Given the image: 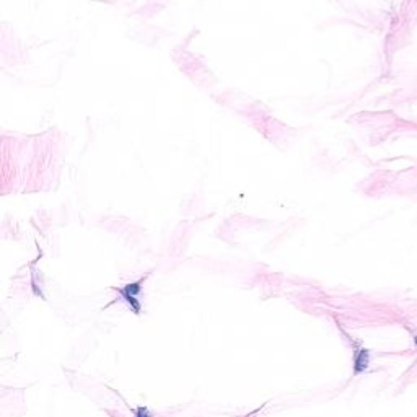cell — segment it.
<instances>
[{"label": "cell", "instance_id": "6da1fadb", "mask_svg": "<svg viewBox=\"0 0 417 417\" xmlns=\"http://www.w3.org/2000/svg\"><path fill=\"white\" fill-rule=\"evenodd\" d=\"M138 292H141V282L129 284V285H126L124 289H121V290H119V293H121L122 297H124V300L130 305V308H132V310H134L135 313L141 311V303L137 302Z\"/></svg>", "mask_w": 417, "mask_h": 417}, {"label": "cell", "instance_id": "7a4b0ae2", "mask_svg": "<svg viewBox=\"0 0 417 417\" xmlns=\"http://www.w3.org/2000/svg\"><path fill=\"white\" fill-rule=\"evenodd\" d=\"M137 417H149V411H147V407H138Z\"/></svg>", "mask_w": 417, "mask_h": 417}]
</instances>
